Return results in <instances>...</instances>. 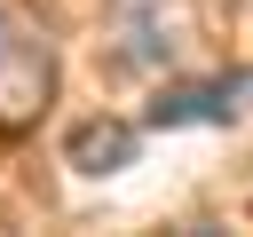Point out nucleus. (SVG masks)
Instances as JSON below:
<instances>
[{"label":"nucleus","instance_id":"nucleus-3","mask_svg":"<svg viewBox=\"0 0 253 237\" xmlns=\"http://www.w3.org/2000/svg\"><path fill=\"white\" fill-rule=\"evenodd\" d=\"M134 142H142V126H126V118H79L63 134V158L79 174H119V166H134Z\"/></svg>","mask_w":253,"mask_h":237},{"label":"nucleus","instance_id":"nucleus-1","mask_svg":"<svg viewBox=\"0 0 253 237\" xmlns=\"http://www.w3.org/2000/svg\"><path fill=\"white\" fill-rule=\"evenodd\" d=\"M55 103V40L24 0H0V126L24 134Z\"/></svg>","mask_w":253,"mask_h":237},{"label":"nucleus","instance_id":"nucleus-2","mask_svg":"<svg viewBox=\"0 0 253 237\" xmlns=\"http://www.w3.org/2000/svg\"><path fill=\"white\" fill-rule=\"evenodd\" d=\"M245 103V79H174L150 95V126H213V118H237Z\"/></svg>","mask_w":253,"mask_h":237}]
</instances>
